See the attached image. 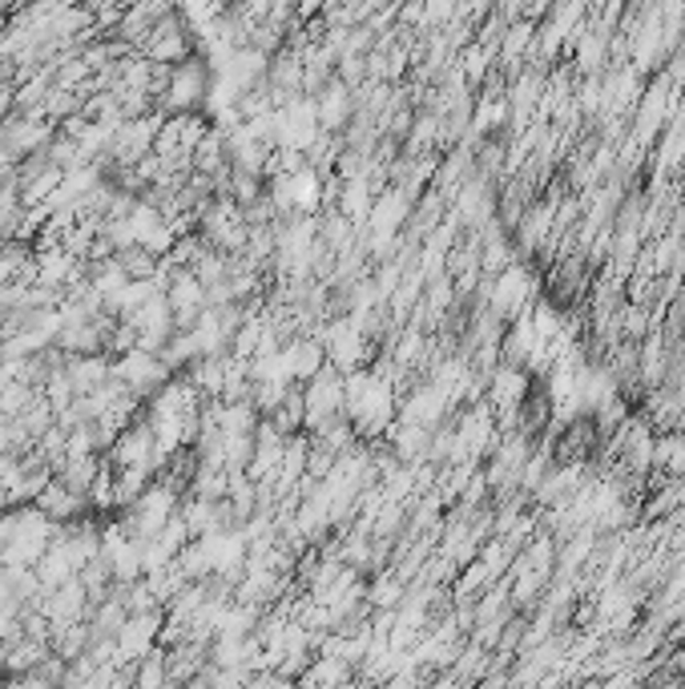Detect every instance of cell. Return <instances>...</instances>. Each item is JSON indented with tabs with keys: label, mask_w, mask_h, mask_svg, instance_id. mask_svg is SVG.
<instances>
[{
	"label": "cell",
	"mask_w": 685,
	"mask_h": 689,
	"mask_svg": "<svg viewBox=\"0 0 685 689\" xmlns=\"http://www.w3.org/2000/svg\"><path fill=\"white\" fill-rule=\"evenodd\" d=\"M342 396H347V411L363 428H383L391 420V391L376 375H355L351 384L342 387Z\"/></svg>",
	"instance_id": "cell-1"
},
{
	"label": "cell",
	"mask_w": 685,
	"mask_h": 689,
	"mask_svg": "<svg viewBox=\"0 0 685 689\" xmlns=\"http://www.w3.org/2000/svg\"><path fill=\"white\" fill-rule=\"evenodd\" d=\"M113 375L130 387L133 396H145V391H154V387L166 379V363L157 359L154 351L138 347V351H126V355H121V363L113 367Z\"/></svg>",
	"instance_id": "cell-2"
},
{
	"label": "cell",
	"mask_w": 685,
	"mask_h": 689,
	"mask_svg": "<svg viewBox=\"0 0 685 689\" xmlns=\"http://www.w3.org/2000/svg\"><path fill=\"white\" fill-rule=\"evenodd\" d=\"M202 97H206V77L198 65H186L170 77V106L174 109H194Z\"/></svg>",
	"instance_id": "cell-3"
},
{
	"label": "cell",
	"mask_w": 685,
	"mask_h": 689,
	"mask_svg": "<svg viewBox=\"0 0 685 689\" xmlns=\"http://www.w3.org/2000/svg\"><path fill=\"white\" fill-rule=\"evenodd\" d=\"M339 408H342V379L319 375V384L311 387V396H307V420H327V416Z\"/></svg>",
	"instance_id": "cell-4"
},
{
	"label": "cell",
	"mask_w": 685,
	"mask_h": 689,
	"mask_svg": "<svg viewBox=\"0 0 685 689\" xmlns=\"http://www.w3.org/2000/svg\"><path fill=\"white\" fill-rule=\"evenodd\" d=\"M524 303H529V274L520 267H509L497 287V311L500 315H517Z\"/></svg>",
	"instance_id": "cell-5"
},
{
	"label": "cell",
	"mask_w": 685,
	"mask_h": 689,
	"mask_svg": "<svg viewBox=\"0 0 685 689\" xmlns=\"http://www.w3.org/2000/svg\"><path fill=\"white\" fill-rule=\"evenodd\" d=\"M142 681H162V657L157 654H154V666H150V661L142 666Z\"/></svg>",
	"instance_id": "cell-6"
}]
</instances>
